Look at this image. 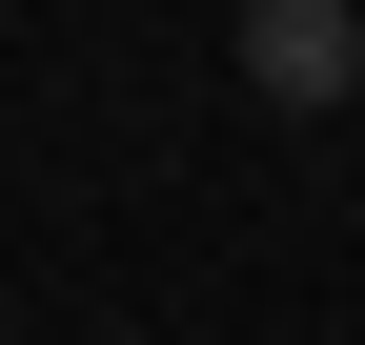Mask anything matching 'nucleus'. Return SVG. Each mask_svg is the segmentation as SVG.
Segmentation results:
<instances>
[{
    "mask_svg": "<svg viewBox=\"0 0 365 345\" xmlns=\"http://www.w3.org/2000/svg\"><path fill=\"white\" fill-rule=\"evenodd\" d=\"M244 81L264 102H345V0H264L244 21Z\"/></svg>",
    "mask_w": 365,
    "mask_h": 345,
    "instance_id": "f257e3e1",
    "label": "nucleus"
}]
</instances>
